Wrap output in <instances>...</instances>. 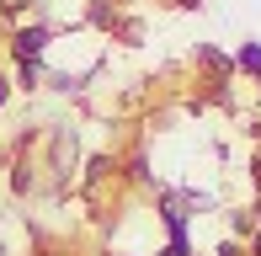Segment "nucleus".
I'll use <instances>...</instances> for the list:
<instances>
[{"mask_svg": "<svg viewBox=\"0 0 261 256\" xmlns=\"http://www.w3.org/2000/svg\"><path fill=\"white\" fill-rule=\"evenodd\" d=\"M43 48H48V27H21L16 32V59L21 64H38Z\"/></svg>", "mask_w": 261, "mask_h": 256, "instance_id": "nucleus-1", "label": "nucleus"}, {"mask_svg": "<svg viewBox=\"0 0 261 256\" xmlns=\"http://www.w3.org/2000/svg\"><path fill=\"white\" fill-rule=\"evenodd\" d=\"M234 69H245V75H261V43H240V54H234Z\"/></svg>", "mask_w": 261, "mask_h": 256, "instance_id": "nucleus-2", "label": "nucleus"}, {"mask_svg": "<svg viewBox=\"0 0 261 256\" xmlns=\"http://www.w3.org/2000/svg\"><path fill=\"white\" fill-rule=\"evenodd\" d=\"M160 256H192V240H187V235H171V246H165Z\"/></svg>", "mask_w": 261, "mask_h": 256, "instance_id": "nucleus-3", "label": "nucleus"}, {"mask_svg": "<svg viewBox=\"0 0 261 256\" xmlns=\"http://www.w3.org/2000/svg\"><path fill=\"white\" fill-rule=\"evenodd\" d=\"M0 6H11V11H21V6H27V0H0Z\"/></svg>", "mask_w": 261, "mask_h": 256, "instance_id": "nucleus-4", "label": "nucleus"}, {"mask_svg": "<svg viewBox=\"0 0 261 256\" xmlns=\"http://www.w3.org/2000/svg\"><path fill=\"white\" fill-rule=\"evenodd\" d=\"M256 229H261V203H256Z\"/></svg>", "mask_w": 261, "mask_h": 256, "instance_id": "nucleus-5", "label": "nucleus"}, {"mask_svg": "<svg viewBox=\"0 0 261 256\" xmlns=\"http://www.w3.org/2000/svg\"><path fill=\"white\" fill-rule=\"evenodd\" d=\"M0 101H6V80H0Z\"/></svg>", "mask_w": 261, "mask_h": 256, "instance_id": "nucleus-6", "label": "nucleus"}, {"mask_svg": "<svg viewBox=\"0 0 261 256\" xmlns=\"http://www.w3.org/2000/svg\"><path fill=\"white\" fill-rule=\"evenodd\" d=\"M256 182H261V166H256Z\"/></svg>", "mask_w": 261, "mask_h": 256, "instance_id": "nucleus-7", "label": "nucleus"}]
</instances>
